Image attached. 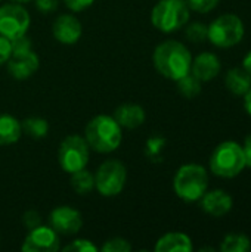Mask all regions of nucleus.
<instances>
[{"mask_svg":"<svg viewBox=\"0 0 251 252\" xmlns=\"http://www.w3.org/2000/svg\"><path fill=\"white\" fill-rule=\"evenodd\" d=\"M152 63L160 75L178 81L191 72L192 55L183 43L178 40H166L154 49Z\"/></svg>","mask_w":251,"mask_h":252,"instance_id":"obj_1","label":"nucleus"},{"mask_svg":"<svg viewBox=\"0 0 251 252\" xmlns=\"http://www.w3.org/2000/svg\"><path fill=\"white\" fill-rule=\"evenodd\" d=\"M84 139L90 151L98 154H111L121 145L123 128L112 115L99 114L87 123L84 128Z\"/></svg>","mask_w":251,"mask_h":252,"instance_id":"obj_2","label":"nucleus"},{"mask_svg":"<svg viewBox=\"0 0 251 252\" xmlns=\"http://www.w3.org/2000/svg\"><path fill=\"white\" fill-rule=\"evenodd\" d=\"M209 189L207 170L200 164L182 165L173 179V190L185 202H197Z\"/></svg>","mask_w":251,"mask_h":252,"instance_id":"obj_3","label":"nucleus"},{"mask_svg":"<svg viewBox=\"0 0 251 252\" xmlns=\"http://www.w3.org/2000/svg\"><path fill=\"white\" fill-rule=\"evenodd\" d=\"M246 167L247 164L243 146L232 140L219 143L210 157L212 173L222 179L237 177Z\"/></svg>","mask_w":251,"mask_h":252,"instance_id":"obj_4","label":"nucleus"},{"mask_svg":"<svg viewBox=\"0 0 251 252\" xmlns=\"http://www.w3.org/2000/svg\"><path fill=\"white\" fill-rule=\"evenodd\" d=\"M191 10L185 0H160L151 10V24L164 34L175 32L189 22Z\"/></svg>","mask_w":251,"mask_h":252,"instance_id":"obj_5","label":"nucleus"},{"mask_svg":"<svg viewBox=\"0 0 251 252\" xmlns=\"http://www.w3.org/2000/svg\"><path fill=\"white\" fill-rule=\"evenodd\" d=\"M246 34L243 19L235 13H223L209 25L207 40L220 49L237 46Z\"/></svg>","mask_w":251,"mask_h":252,"instance_id":"obj_6","label":"nucleus"},{"mask_svg":"<svg viewBox=\"0 0 251 252\" xmlns=\"http://www.w3.org/2000/svg\"><path fill=\"white\" fill-rule=\"evenodd\" d=\"M89 158H90V148L84 136L70 134L64 137V140L59 143L58 162L65 173L72 174L78 170L86 168L89 164Z\"/></svg>","mask_w":251,"mask_h":252,"instance_id":"obj_7","label":"nucleus"},{"mask_svg":"<svg viewBox=\"0 0 251 252\" xmlns=\"http://www.w3.org/2000/svg\"><path fill=\"white\" fill-rule=\"evenodd\" d=\"M127 182V168L118 159L104 161L95 173V189L105 198L117 196Z\"/></svg>","mask_w":251,"mask_h":252,"instance_id":"obj_8","label":"nucleus"},{"mask_svg":"<svg viewBox=\"0 0 251 252\" xmlns=\"http://www.w3.org/2000/svg\"><path fill=\"white\" fill-rule=\"evenodd\" d=\"M31 24L28 10L19 3H6L0 6V35L12 40L27 34Z\"/></svg>","mask_w":251,"mask_h":252,"instance_id":"obj_9","label":"nucleus"},{"mask_svg":"<svg viewBox=\"0 0 251 252\" xmlns=\"http://www.w3.org/2000/svg\"><path fill=\"white\" fill-rule=\"evenodd\" d=\"M21 250L24 252H56L61 250L59 233L52 226H37L28 230L22 241Z\"/></svg>","mask_w":251,"mask_h":252,"instance_id":"obj_10","label":"nucleus"},{"mask_svg":"<svg viewBox=\"0 0 251 252\" xmlns=\"http://www.w3.org/2000/svg\"><path fill=\"white\" fill-rule=\"evenodd\" d=\"M50 226L64 236H71L80 232L83 227V216L78 210L68 207V205H61L56 207L49 217Z\"/></svg>","mask_w":251,"mask_h":252,"instance_id":"obj_11","label":"nucleus"},{"mask_svg":"<svg viewBox=\"0 0 251 252\" xmlns=\"http://www.w3.org/2000/svg\"><path fill=\"white\" fill-rule=\"evenodd\" d=\"M52 34L58 43L71 46L81 38L83 25L72 13H62L55 18L52 24Z\"/></svg>","mask_w":251,"mask_h":252,"instance_id":"obj_12","label":"nucleus"},{"mask_svg":"<svg viewBox=\"0 0 251 252\" xmlns=\"http://www.w3.org/2000/svg\"><path fill=\"white\" fill-rule=\"evenodd\" d=\"M40 66V59L37 53L31 50L21 52V53H12L9 61L6 62L7 72L12 78L24 81L33 77Z\"/></svg>","mask_w":251,"mask_h":252,"instance_id":"obj_13","label":"nucleus"},{"mask_svg":"<svg viewBox=\"0 0 251 252\" xmlns=\"http://www.w3.org/2000/svg\"><path fill=\"white\" fill-rule=\"evenodd\" d=\"M200 202H201L203 211L212 217H223L234 207V201H232L231 195L222 189L207 190L201 196Z\"/></svg>","mask_w":251,"mask_h":252,"instance_id":"obj_14","label":"nucleus"},{"mask_svg":"<svg viewBox=\"0 0 251 252\" xmlns=\"http://www.w3.org/2000/svg\"><path fill=\"white\" fill-rule=\"evenodd\" d=\"M222 69L220 59L217 55L212 52H203L197 58H192L191 63V74H194L200 81H212L215 80Z\"/></svg>","mask_w":251,"mask_h":252,"instance_id":"obj_15","label":"nucleus"},{"mask_svg":"<svg viewBox=\"0 0 251 252\" xmlns=\"http://www.w3.org/2000/svg\"><path fill=\"white\" fill-rule=\"evenodd\" d=\"M112 117L115 118L121 128L135 130L145 123L146 114L145 109L138 103H123L115 108Z\"/></svg>","mask_w":251,"mask_h":252,"instance_id":"obj_16","label":"nucleus"},{"mask_svg":"<svg viewBox=\"0 0 251 252\" xmlns=\"http://www.w3.org/2000/svg\"><path fill=\"white\" fill-rule=\"evenodd\" d=\"M194 250L192 241L188 235L182 232H170L163 235L155 247V252H191Z\"/></svg>","mask_w":251,"mask_h":252,"instance_id":"obj_17","label":"nucleus"},{"mask_svg":"<svg viewBox=\"0 0 251 252\" xmlns=\"http://www.w3.org/2000/svg\"><path fill=\"white\" fill-rule=\"evenodd\" d=\"M22 136L21 121L13 115L0 114V146L16 143Z\"/></svg>","mask_w":251,"mask_h":252,"instance_id":"obj_18","label":"nucleus"},{"mask_svg":"<svg viewBox=\"0 0 251 252\" xmlns=\"http://www.w3.org/2000/svg\"><path fill=\"white\" fill-rule=\"evenodd\" d=\"M225 86L231 93L244 96L251 89V75L244 68H232L226 72Z\"/></svg>","mask_w":251,"mask_h":252,"instance_id":"obj_19","label":"nucleus"},{"mask_svg":"<svg viewBox=\"0 0 251 252\" xmlns=\"http://www.w3.org/2000/svg\"><path fill=\"white\" fill-rule=\"evenodd\" d=\"M21 127L22 134L34 140L44 139L49 133V123L41 117H28L21 121Z\"/></svg>","mask_w":251,"mask_h":252,"instance_id":"obj_20","label":"nucleus"},{"mask_svg":"<svg viewBox=\"0 0 251 252\" xmlns=\"http://www.w3.org/2000/svg\"><path fill=\"white\" fill-rule=\"evenodd\" d=\"M70 185L77 195H89L95 189V174L83 168L70 174Z\"/></svg>","mask_w":251,"mask_h":252,"instance_id":"obj_21","label":"nucleus"},{"mask_svg":"<svg viewBox=\"0 0 251 252\" xmlns=\"http://www.w3.org/2000/svg\"><path fill=\"white\" fill-rule=\"evenodd\" d=\"M251 250V241L247 235L229 233L225 236L220 251L222 252H249Z\"/></svg>","mask_w":251,"mask_h":252,"instance_id":"obj_22","label":"nucleus"},{"mask_svg":"<svg viewBox=\"0 0 251 252\" xmlns=\"http://www.w3.org/2000/svg\"><path fill=\"white\" fill-rule=\"evenodd\" d=\"M178 90L180 92L182 96L188 97V99H194L195 96H198L201 93V86L203 81H200L194 74H186L182 78H179L178 81Z\"/></svg>","mask_w":251,"mask_h":252,"instance_id":"obj_23","label":"nucleus"},{"mask_svg":"<svg viewBox=\"0 0 251 252\" xmlns=\"http://www.w3.org/2000/svg\"><path fill=\"white\" fill-rule=\"evenodd\" d=\"M185 35L191 43H204L209 35V25L203 22H192L185 25Z\"/></svg>","mask_w":251,"mask_h":252,"instance_id":"obj_24","label":"nucleus"},{"mask_svg":"<svg viewBox=\"0 0 251 252\" xmlns=\"http://www.w3.org/2000/svg\"><path fill=\"white\" fill-rule=\"evenodd\" d=\"M102 252H129L132 251V244L124 238H111L105 241V244L101 247Z\"/></svg>","mask_w":251,"mask_h":252,"instance_id":"obj_25","label":"nucleus"},{"mask_svg":"<svg viewBox=\"0 0 251 252\" xmlns=\"http://www.w3.org/2000/svg\"><path fill=\"white\" fill-rule=\"evenodd\" d=\"M62 250L65 252H96L99 248L89 239H74Z\"/></svg>","mask_w":251,"mask_h":252,"instance_id":"obj_26","label":"nucleus"},{"mask_svg":"<svg viewBox=\"0 0 251 252\" xmlns=\"http://www.w3.org/2000/svg\"><path fill=\"white\" fill-rule=\"evenodd\" d=\"M189 10L197 13H209L219 4V0H185Z\"/></svg>","mask_w":251,"mask_h":252,"instance_id":"obj_27","label":"nucleus"},{"mask_svg":"<svg viewBox=\"0 0 251 252\" xmlns=\"http://www.w3.org/2000/svg\"><path fill=\"white\" fill-rule=\"evenodd\" d=\"M21 221H22V226L27 230H31V229H34V227H37V226L41 224V216L36 210H28V211H25L22 214Z\"/></svg>","mask_w":251,"mask_h":252,"instance_id":"obj_28","label":"nucleus"},{"mask_svg":"<svg viewBox=\"0 0 251 252\" xmlns=\"http://www.w3.org/2000/svg\"><path fill=\"white\" fill-rule=\"evenodd\" d=\"M10 46H12V53H21V52H28L33 49V43L31 38L24 34L19 37H15L10 40Z\"/></svg>","mask_w":251,"mask_h":252,"instance_id":"obj_29","label":"nucleus"},{"mask_svg":"<svg viewBox=\"0 0 251 252\" xmlns=\"http://www.w3.org/2000/svg\"><path fill=\"white\" fill-rule=\"evenodd\" d=\"M163 145H164V140L160 139V137H152V139H149L148 143H146V149H145L146 155H148L149 158L158 157L160 152H161V149H163Z\"/></svg>","mask_w":251,"mask_h":252,"instance_id":"obj_30","label":"nucleus"},{"mask_svg":"<svg viewBox=\"0 0 251 252\" xmlns=\"http://www.w3.org/2000/svg\"><path fill=\"white\" fill-rule=\"evenodd\" d=\"M36 9L41 13H52L58 9L59 0H34Z\"/></svg>","mask_w":251,"mask_h":252,"instance_id":"obj_31","label":"nucleus"},{"mask_svg":"<svg viewBox=\"0 0 251 252\" xmlns=\"http://www.w3.org/2000/svg\"><path fill=\"white\" fill-rule=\"evenodd\" d=\"M12 55V46H10V40L0 35V66L6 65V62L9 61Z\"/></svg>","mask_w":251,"mask_h":252,"instance_id":"obj_32","label":"nucleus"},{"mask_svg":"<svg viewBox=\"0 0 251 252\" xmlns=\"http://www.w3.org/2000/svg\"><path fill=\"white\" fill-rule=\"evenodd\" d=\"M64 3L71 12H83L89 9L95 3V0H64Z\"/></svg>","mask_w":251,"mask_h":252,"instance_id":"obj_33","label":"nucleus"},{"mask_svg":"<svg viewBox=\"0 0 251 252\" xmlns=\"http://www.w3.org/2000/svg\"><path fill=\"white\" fill-rule=\"evenodd\" d=\"M241 146H243V151H244L246 164H247V167H251V133L246 137L244 145H241Z\"/></svg>","mask_w":251,"mask_h":252,"instance_id":"obj_34","label":"nucleus"},{"mask_svg":"<svg viewBox=\"0 0 251 252\" xmlns=\"http://www.w3.org/2000/svg\"><path fill=\"white\" fill-rule=\"evenodd\" d=\"M244 108H246L247 114L251 117V89L244 94Z\"/></svg>","mask_w":251,"mask_h":252,"instance_id":"obj_35","label":"nucleus"},{"mask_svg":"<svg viewBox=\"0 0 251 252\" xmlns=\"http://www.w3.org/2000/svg\"><path fill=\"white\" fill-rule=\"evenodd\" d=\"M243 68L251 75V50L246 55V58H244V61H243Z\"/></svg>","mask_w":251,"mask_h":252,"instance_id":"obj_36","label":"nucleus"},{"mask_svg":"<svg viewBox=\"0 0 251 252\" xmlns=\"http://www.w3.org/2000/svg\"><path fill=\"white\" fill-rule=\"evenodd\" d=\"M10 1H13V3H19V4H24V3L31 1V0H10Z\"/></svg>","mask_w":251,"mask_h":252,"instance_id":"obj_37","label":"nucleus"},{"mask_svg":"<svg viewBox=\"0 0 251 252\" xmlns=\"http://www.w3.org/2000/svg\"><path fill=\"white\" fill-rule=\"evenodd\" d=\"M0 3H1V0H0Z\"/></svg>","mask_w":251,"mask_h":252,"instance_id":"obj_38","label":"nucleus"}]
</instances>
